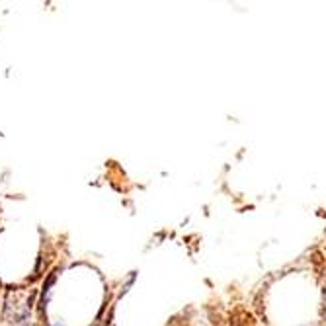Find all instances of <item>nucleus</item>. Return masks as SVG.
Returning <instances> with one entry per match:
<instances>
[{
    "label": "nucleus",
    "mask_w": 326,
    "mask_h": 326,
    "mask_svg": "<svg viewBox=\"0 0 326 326\" xmlns=\"http://www.w3.org/2000/svg\"><path fill=\"white\" fill-rule=\"evenodd\" d=\"M55 326H59V324H55Z\"/></svg>",
    "instance_id": "2"
},
{
    "label": "nucleus",
    "mask_w": 326,
    "mask_h": 326,
    "mask_svg": "<svg viewBox=\"0 0 326 326\" xmlns=\"http://www.w3.org/2000/svg\"><path fill=\"white\" fill-rule=\"evenodd\" d=\"M324 299H326V291H324Z\"/></svg>",
    "instance_id": "1"
}]
</instances>
